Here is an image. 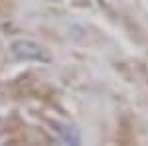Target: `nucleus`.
<instances>
[{"label":"nucleus","instance_id":"obj_1","mask_svg":"<svg viewBox=\"0 0 148 146\" xmlns=\"http://www.w3.org/2000/svg\"><path fill=\"white\" fill-rule=\"evenodd\" d=\"M10 51L20 61H49L51 59L44 45H40L34 40H26V38L14 40L10 44Z\"/></svg>","mask_w":148,"mask_h":146},{"label":"nucleus","instance_id":"obj_2","mask_svg":"<svg viewBox=\"0 0 148 146\" xmlns=\"http://www.w3.org/2000/svg\"><path fill=\"white\" fill-rule=\"evenodd\" d=\"M51 126H53V132H56L65 144H81V134L75 126H71L67 123H61V121H51Z\"/></svg>","mask_w":148,"mask_h":146}]
</instances>
